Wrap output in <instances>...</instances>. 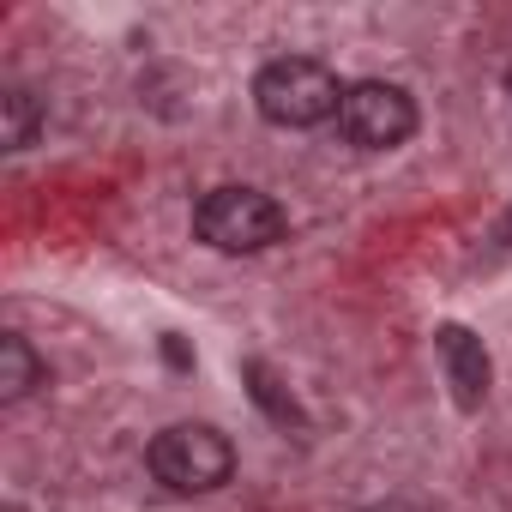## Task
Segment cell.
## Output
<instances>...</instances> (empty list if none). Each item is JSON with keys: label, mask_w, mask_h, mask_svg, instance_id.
Listing matches in <instances>:
<instances>
[{"label": "cell", "mask_w": 512, "mask_h": 512, "mask_svg": "<svg viewBox=\"0 0 512 512\" xmlns=\"http://www.w3.org/2000/svg\"><path fill=\"white\" fill-rule=\"evenodd\" d=\"M31 386H43V362L31 356V344L19 332H7V338H0V398L19 404Z\"/></svg>", "instance_id": "52a82bcc"}, {"label": "cell", "mask_w": 512, "mask_h": 512, "mask_svg": "<svg viewBox=\"0 0 512 512\" xmlns=\"http://www.w3.org/2000/svg\"><path fill=\"white\" fill-rule=\"evenodd\" d=\"M37 127H43V109H37V97L13 85L7 97H0V145H7V151H25V145L37 139Z\"/></svg>", "instance_id": "ba28073f"}, {"label": "cell", "mask_w": 512, "mask_h": 512, "mask_svg": "<svg viewBox=\"0 0 512 512\" xmlns=\"http://www.w3.org/2000/svg\"><path fill=\"white\" fill-rule=\"evenodd\" d=\"M284 205L253 193V187H211L199 205H193V229L205 247L217 253H260L284 235Z\"/></svg>", "instance_id": "7a4b0ae2"}, {"label": "cell", "mask_w": 512, "mask_h": 512, "mask_svg": "<svg viewBox=\"0 0 512 512\" xmlns=\"http://www.w3.org/2000/svg\"><path fill=\"white\" fill-rule=\"evenodd\" d=\"M145 458H151V476H157L163 488H175V494H211V488H223L229 470H235L229 440H223L217 428H205V422L163 428Z\"/></svg>", "instance_id": "3957f363"}, {"label": "cell", "mask_w": 512, "mask_h": 512, "mask_svg": "<svg viewBox=\"0 0 512 512\" xmlns=\"http://www.w3.org/2000/svg\"><path fill=\"white\" fill-rule=\"evenodd\" d=\"M338 127L356 151H392L416 133V103L404 85H386V79H362L344 91V109H338Z\"/></svg>", "instance_id": "277c9868"}, {"label": "cell", "mask_w": 512, "mask_h": 512, "mask_svg": "<svg viewBox=\"0 0 512 512\" xmlns=\"http://www.w3.org/2000/svg\"><path fill=\"white\" fill-rule=\"evenodd\" d=\"M440 368H446V386L464 410H482L488 404V386H494V368H488V350L470 326H440Z\"/></svg>", "instance_id": "5b68a950"}, {"label": "cell", "mask_w": 512, "mask_h": 512, "mask_svg": "<svg viewBox=\"0 0 512 512\" xmlns=\"http://www.w3.org/2000/svg\"><path fill=\"white\" fill-rule=\"evenodd\" d=\"M368 512H428V506H416V500H380V506H368Z\"/></svg>", "instance_id": "30bf717a"}, {"label": "cell", "mask_w": 512, "mask_h": 512, "mask_svg": "<svg viewBox=\"0 0 512 512\" xmlns=\"http://www.w3.org/2000/svg\"><path fill=\"white\" fill-rule=\"evenodd\" d=\"M482 266H500V260H512V205L494 217V229L482 235V253H476Z\"/></svg>", "instance_id": "9c48e42d"}, {"label": "cell", "mask_w": 512, "mask_h": 512, "mask_svg": "<svg viewBox=\"0 0 512 512\" xmlns=\"http://www.w3.org/2000/svg\"><path fill=\"white\" fill-rule=\"evenodd\" d=\"M253 103L272 127H320L344 109V85L326 61H308V55H284V61H266L260 79H253Z\"/></svg>", "instance_id": "6da1fadb"}, {"label": "cell", "mask_w": 512, "mask_h": 512, "mask_svg": "<svg viewBox=\"0 0 512 512\" xmlns=\"http://www.w3.org/2000/svg\"><path fill=\"white\" fill-rule=\"evenodd\" d=\"M506 91H512V73H506Z\"/></svg>", "instance_id": "8fae6325"}, {"label": "cell", "mask_w": 512, "mask_h": 512, "mask_svg": "<svg viewBox=\"0 0 512 512\" xmlns=\"http://www.w3.org/2000/svg\"><path fill=\"white\" fill-rule=\"evenodd\" d=\"M241 380H247V392H253V404H260L278 428H308V416H302V404H296V392L266 368V362H247L241 368Z\"/></svg>", "instance_id": "8992f818"}]
</instances>
